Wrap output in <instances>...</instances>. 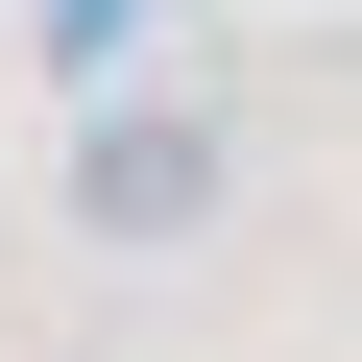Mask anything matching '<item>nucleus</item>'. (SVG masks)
Masks as SVG:
<instances>
[{"instance_id":"f257e3e1","label":"nucleus","mask_w":362,"mask_h":362,"mask_svg":"<svg viewBox=\"0 0 362 362\" xmlns=\"http://www.w3.org/2000/svg\"><path fill=\"white\" fill-rule=\"evenodd\" d=\"M73 218H97V242H194V218H218V121H194V97H97V121H73Z\"/></svg>"}]
</instances>
